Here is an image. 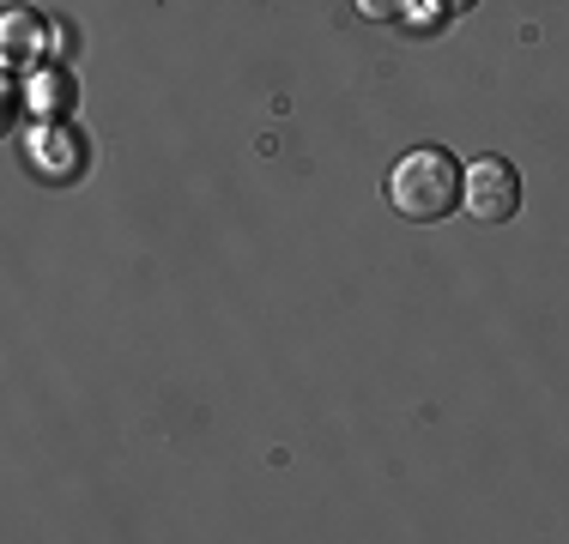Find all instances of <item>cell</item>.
Listing matches in <instances>:
<instances>
[{
	"label": "cell",
	"instance_id": "obj_7",
	"mask_svg": "<svg viewBox=\"0 0 569 544\" xmlns=\"http://www.w3.org/2000/svg\"><path fill=\"white\" fill-rule=\"evenodd\" d=\"M467 7H479V0H442V12H467Z\"/></svg>",
	"mask_w": 569,
	"mask_h": 544
},
{
	"label": "cell",
	"instance_id": "obj_2",
	"mask_svg": "<svg viewBox=\"0 0 569 544\" xmlns=\"http://www.w3.org/2000/svg\"><path fill=\"white\" fill-rule=\"evenodd\" d=\"M479 224H509L521 212V170L509 158H479L467 170V200H460Z\"/></svg>",
	"mask_w": 569,
	"mask_h": 544
},
{
	"label": "cell",
	"instance_id": "obj_3",
	"mask_svg": "<svg viewBox=\"0 0 569 544\" xmlns=\"http://www.w3.org/2000/svg\"><path fill=\"white\" fill-rule=\"evenodd\" d=\"M49 37H56V31H49L37 12H24V7H12L7 24H0V43H7V61H12V67H43Z\"/></svg>",
	"mask_w": 569,
	"mask_h": 544
},
{
	"label": "cell",
	"instance_id": "obj_1",
	"mask_svg": "<svg viewBox=\"0 0 569 544\" xmlns=\"http://www.w3.org/2000/svg\"><path fill=\"white\" fill-rule=\"evenodd\" d=\"M388 200H395V212L412 218V224H437V218H449L460 200H467V163H460L449 145H418V152H406L395 163Z\"/></svg>",
	"mask_w": 569,
	"mask_h": 544
},
{
	"label": "cell",
	"instance_id": "obj_5",
	"mask_svg": "<svg viewBox=\"0 0 569 544\" xmlns=\"http://www.w3.org/2000/svg\"><path fill=\"white\" fill-rule=\"evenodd\" d=\"M31 103L37 109H67V79H37L31 73Z\"/></svg>",
	"mask_w": 569,
	"mask_h": 544
},
{
	"label": "cell",
	"instance_id": "obj_6",
	"mask_svg": "<svg viewBox=\"0 0 569 544\" xmlns=\"http://www.w3.org/2000/svg\"><path fill=\"white\" fill-rule=\"evenodd\" d=\"M406 7H412V0H358L363 19H406Z\"/></svg>",
	"mask_w": 569,
	"mask_h": 544
},
{
	"label": "cell",
	"instance_id": "obj_4",
	"mask_svg": "<svg viewBox=\"0 0 569 544\" xmlns=\"http://www.w3.org/2000/svg\"><path fill=\"white\" fill-rule=\"evenodd\" d=\"M79 163H86V145H79V133H67L61 121H56V128H37V133H31V170H43V175H56V182H67Z\"/></svg>",
	"mask_w": 569,
	"mask_h": 544
}]
</instances>
